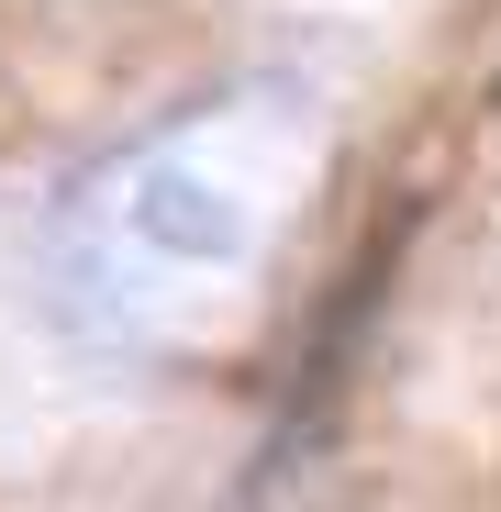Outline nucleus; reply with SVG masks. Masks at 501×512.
Returning a JSON list of instances; mask_svg holds the SVG:
<instances>
[{
	"mask_svg": "<svg viewBox=\"0 0 501 512\" xmlns=\"http://www.w3.org/2000/svg\"><path fill=\"white\" fill-rule=\"evenodd\" d=\"M312 123L279 90H223L112 145L56 212V279L123 357H212L201 312L245 301L312 190Z\"/></svg>",
	"mask_w": 501,
	"mask_h": 512,
	"instance_id": "obj_1",
	"label": "nucleus"
},
{
	"mask_svg": "<svg viewBox=\"0 0 501 512\" xmlns=\"http://www.w3.org/2000/svg\"><path fill=\"white\" fill-rule=\"evenodd\" d=\"M490 101H501V90H490Z\"/></svg>",
	"mask_w": 501,
	"mask_h": 512,
	"instance_id": "obj_2",
	"label": "nucleus"
}]
</instances>
